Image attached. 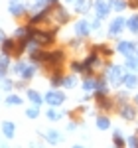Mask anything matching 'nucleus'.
Instances as JSON below:
<instances>
[{"instance_id":"f3484780","label":"nucleus","mask_w":138,"mask_h":148,"mask_svg":"<svg viewBox=\"0 0 138 148\" xmlns=\"http://www.w3.org/2000/svg\"><path fill=\"white\" fill-rule=\"evenodd\" d=\"M4 103H6V107H20V105H22V97H20V95L10 93V95H6Z\"/></svg>"},{"instance_id":"b1692460","label":"nucleus","mask_w":138,"mask_h":148,"mask_svg":"<svg viewBox=\"0 0 138 148\" xmlns=\"http://www.w3.org/2000/svg\"><path fill=\"white\" fill-rule=\"evenodd\" d=\"M97 128L99 130H109L111 128V119L109 116H99L97 119Z\"/></svg>"},{"instance_id":"f8f14e48","label":"nucleus","mask_w":138,"mask_h":148,"mask_svg":"<svg viewBox=\"0 0 138 148\" xmlns=\"http://www.w3.org/2000/svg\"><path fill=\"white\" fill-rule=\"evenodd\" d=\"M16 44H18V40L16 38H6L4 42H2V46H0V49H2V53H14L16 51Z\"/></svg>"},{"instance_id":"aec40b11","label":"nucleus","mask_w":138,"mask_h":148,"mask_svg":"<svg viewBox=\"0 0 138 148\" xmlns=\"http://www.w3.org/2000/svg\"><path fill=\"white\" fill-rule=\"evenodd\" d=\"M124 65H126L128 69H132V71H136V73H138V56H134V53L126 56V59H124Z\"/></svg>"},{"instance_id":"f704fd0d","label":"nucleus","mask_w":138,"mask_h":148,"mask_svg":"<svg viewBox=\"0 0 138 148\" xmlns=\"http://www.w3.org/2000/svg\"><path fill=\"white\" fill-rule=\"evenodd\" d=\"M67 128H69V130H75V128H77V125H75V123H69Z\"/></svg>"},{"instance_id":"39448f33","label":"nucleus","mask_w":138,"mask_h":148,"mask_svg":"<svg viewBox=\"0 0 138 148\" xmlns=\"http://www.w3.org/2000/svg\"><path fill=\"white\" fill-rule=\"evenodd\" d=\"M134 47H136V42H130V40H118L116 42V51H120L124 57L134 53Z\"/></svg>"},{"instance_id":"6e6552de","label":"nucleus","mask_w":138,"mask_h":148,"mask_svg":"<svg viewBox=\"0 0 138 148\" xmlns=\"http://www.w3.org/2000/svg\"><path fill=\"white\" fill-rule=\"evenodd\" d=\"M73 32H75V36H79V38H85V36L91 34V24L87 22V20H79V22L73 24Z\"/></svg>"},{"instance_id":"72a5a7b5","label":"nucleus","mask_w":138,"mask_h":148,"mask_svg":"<svg viewBox=\"0 0 138 148\" xmlns=\"http://www.w3.org/2000/svg\"><path fill=\"white\" fill-rule=\"evenodd\" d=\"M4 40H6V34H4V30L0 28V46H2V42H4Z\"/></svg>"},{"instance_id":"9b49d317","label":"nucleus","mask_w":138,"mask_h":148,"mask_svg":"<svg viewBox=\"0 0 138 148\" xmlns=\"http://www.w3.org/2000/svg\"><path fill=\"white\" fill-rule=\"evenodd\" d=\"M0 128H2V134L8 138V140H12V138L16 136V125H14L12 121H4Z\"/></svg>"},{"instance_id":"423d86ee","label":"nucleus","mask_w":138,"mask_h":148,"mask_svg":"<svg viewBox=\"0 0 138 148\" xmlns=\"http://www.w3.org/2000/svg\"><path fill=\"white\" fill-rule=\"evenodd\" d=\"M8 12H10L14 18H22L24 14H28V4L26 2H10Z\"/></svg>"},{"instance_id":"f03ea898","label":"nucleus","mask_w":138,"mask_h":148,"mask_svg":"<svg viewBox=\"0 0 138 148\" xmlns=\"http://www.w3.org/2000/svg\"><path fill=\"white\" fill-rule=\"evenodd\" d=\"M44 101H46L49 107H55V109H57V107H61V105L65 103V93L59 91L57 87H53L51 91H47L46 95H44Z\"/></svg>"},{"instance_id":"2eb2a0df","label":"nucleus","mask_w":138,"mask_h":148,"mask_svg":"<svg viewBox=\"0 0 138 148\" xmlns=\"http://www.w3.org/2000/svg\"><path fill=\"white\" fill-rule=\"evenodd\" d=\"M126 89H136L138 87V73H126V77H124V83H122Z\"/></svg>"},{"instance_id":"a211bd4d","label":"nucleus","mask_w":138,"mask_h":148,"mask_svg":"<svg viewBox=\"0 0 138 148\" xmlns=\"http://www.w3.org/2000/svg\"><path fill=\"white\" fill-rule=\"evenodd\" d=\"M46 116L51 121V123H55V121H59V119L65 116V111H55V107H51V109L46 113Z\"/></svg>"},{"instance_id":"5701e85b","label":"nucleus","mask_w":138,"mask_h":148,"mask_svg":"<svg viewBox=\"0 0 138 148\" xmlns=\"http://www.w3.org/2000/svg\"><path fill=\"white\" fill-rule=\"evenodd\" d=\"M89 4H91V0H75V2H73L75 12H79V14L87 12V6H89Z\"/></svg>"},{"instance_id":"0eeeda50","label":"nucleus","mask_w":138,"mask_h":148,"mask_svg":"<svg viewBox=\"0 0 138 148\" xmlns=\"http://www.w3.org/2000/svg\"><path fill=\"white\" fill-rule=\"evenodd\" d=\"M118 114L122 116V121H134L136 119V109H134V105L122 103L120 109H118Z\"/></svg>"},{"instance_id":"a878e982","label":"nucleus","mask_w":138,"mask_h":148,"mask_svg":"<svg viewBox=\"0 0 138 148\" xmlns=\"http://www.w3.org/2000/svg\"><path fill=\"white\" fill-rule=\"evenodd\" d=\"M14 87H16V83H14L12 79H6V77H4V79H0V89H2V91L10 93Z\"/></svg>"},{"instance_id":"f257e3e1","label":"nucleus","mask_w":138,"mask_h":148,"mask_svg":"<svg viewBox=\"0 0 138 148\" xmlns=\"http://www.w3.org/2000/svg\"><path fill=\"white\" fill-rule=\"evenodd\" d=\"M105 77L107 81L111 83V85H115V87H120L122 83H124V77H126V69L122 67V65H107L105 69Z\"/></svg>"},{"instance_id":"4468645a","label":"nucleus","mask_w":138,"mask_h":148,"mask_svg":"<svg viewBox=\"0 0 138 148\" xmlns=\"http://www.w3.org/2000/svg\"><path fill=\"white\" fill-rule=\"evenodd\" d=\"M26 97L32 105H42L44 103V95H40L36 89H26Z\"/></svg>"},{"instance_id":"412c9836","label":"nucleus","mask_w":138,"mask_h":148,"mask_svg":"<svg viewBox=\"0 0 138 148\" xmlns=\"http://www.w3.org/2000/svg\"><path fill=\"white\" fill-rule=\"evenodd\" d=\"M126 28L132 32V34H138V14L130 16V18L126 20Z\"/></svg>"},{"instance_id":"7c9ffc66","label":"nucleus","mask_w":138,"mask_h":148,"mask_svg":"<svg viewBox=\"0 0 138 148\" xmlns=\"http://www.w3.org/2000/svg\"><path fill=\"white\" fill-rule=\"evenodd\" d=\"M91 32H101V20H99V18L91 24Z\"/></svg>"},{"instance_id":"4c0bfd02","label":"nucleus","mask_w":138,"mask_h":148,"mask_svg":"<svg viewBox=\"0 0 138 148\" xmlns=\"http://www.w3.org/2000/svg\"><path fill=\"white\" fill-rule=\"evenodd\" d=\"M47 2H49V4H53V2H57V0H47Z\"/></svg>"},{"instance_id":"c85d7f7f","label":"nucleus","mask_w":138,"mask_h":148,"mask_svg":"<svg viewBox=\"0 0 138 148\" xmlns=\"http://www.w3.org/2000/svg\"><path fill=\"white\" fill-rule=\"evenodd\" d=\"M63 75H59V73H53L51 75V79H49V83H51V87H63Z\"/></svg>"},{"instance_id":"9d476101","label":"nucleus","mask_w":138,"mask_h":148,"mask_svg":"<svg viewBox=\"0 0 138 148\" xmlns=\"http://www.w3.org/2000/svg\"><path fill=\"white\" fill-rule=\"evenodd\" d=\"M36 73H38V63H26L22 69V73H20V79H26V81H30V79H34L36 77Z\"/></svg>"},{"instance_id":"58836bf2","label":"nucleus","mask_w":138,"mask_h":148,"mask_svg":"<svg viewBox=\"0 0 138 148\" xmlns=\"http://www.w3.org/2000/svg\"><path fill=\"white\" fill-rule=\"evenodd\" d=\"M10 2H24V0H10Z\"/></svg>"},{"instance_id":"c9c22d12","label":"nucleus","mask_w":138,"mask_h":148,"mask_svg":"<svg viewBox=\"0 0 138 148\" xmlns=\"http://www.w3.org/2000/svg\"><path fill=\"white\" fill-rule=\"evenodd\" d=\"M134 53L138 56V42H136V47H134Z\"/></svg>"},{"instance_id":"c756f323","label":"nucleus","mask_w":138,"mask_h":148,"mask_svg":"<svg viewBox=\"0 0 138 148\" xmlns=\"http://www.w3.org/2000/svg\"><path fill=\"white\" fill-rule=\"evenodd\" d=\"M122 134H120V130H115V144L116 146H122L124 144V138H120Z\"/></svg>"},{"instance_id":"473e14b6","label":"nucleus","mask_w":138,"mask_h":148,"mask_svg":"<svg viewBox=\"0 0 138 148\" xmlns=\"http://www.w3.org/2000/svg\"><path fill=\"white\" fill-rule=\"evenodd\" d=\"M128 144L130 146H138V136H130L128 138Z\"/></svg>"},{"instance_id":"6ab92c4d","label":"nucleus","mask_w":138,"mask_h":148,"mask_svg":"<svg viewBox=\"0 0 138 148\" xmlns=\"http://www.w3.org/2000/svg\"><path fill=\"white\" fill-rule=\"evenodd\" d=\"M46 140L49 144H57V142H61V132H57V130H46Z\"/></svg>"},{"instance_id":"ea45409f","label":"nucleus","mask_w":138,"mask_h":148,"mask_svg":"<svg viewBox=\"0 0 138 148\" xmlns=\"http://www.w3.org/2000/svg\"><path fill=\"white\" fill-rule=\"evenodd\" d=\"M67 2H69V4H73V2H75V0H67Z\"/></svg>"},{"instance_id":"2f4dec72","label":"nucleus","mask_w":138,"mask_h":148,"mask_svg":"<svg viewBox=\"0 0 138 148\" xmlns=\"http://www.w3.org/2000/svg\"><path fill=\"white\" fill-rule=\"evenodd\" d=\"M69 46L73 47V49H79V47L83 46V42H81V40H71V42H69Z\"/></svg>"},{"instance_id":"ddd939ff","label":"nucleus","mask_w":138,"mask_h":148,"mask_svg":"<svg viewBox=\"0 0 138 148\" xmlns=\"http://www.w3.org/2000/svg\"><path fill=\"white\" fill-rule=\"evenodd\" d=\"M8 69H10V56L2 53L0 56V79H4L8 75Z\"/></svg>"},{"instance_id":"1a4fd4ad","label":"nucleus","mask_w":138,"mask_h":148,"mask_svg":"<svg viewBox=\"0 0 138 148\" xmlns=\"http://www.w3.org/2000/svg\"><path fill=\"white\" fill-rule=\"evenodd\" d=\"M51 14H53V18H55L57 24H67L69 22V12L63 6H53L51 8Z\"/></svg>"},{"instance_id":"393cba45","label":"nucleus","mask_w":138,"mask_h":148,"mask_svg":"<svg viewBox=\"0 0 138 148\" xmlns=\"http://www.w3.org/2000/svg\"><path fill=\"white\" fill-rule=\"evenodd\" d=\"M75 85H77V77H75V73H69L67 77L63 79V87H65V89H73Z\"/></svg>"},{"instance_id":"bb28decb","label":"nucleus","mask_w":138,"mask_h":148,"mask_svg":"<svg viewBox=\"0 0 138 148\" xmlns=\"http://www.w3.org/2000/svg\"><path fill=\"white\" fill-rule=\"evenodd\" d=\"M26 116L32 119V121L38 119V116H40V105H32V107H28V109H26Z\"/></svg>"},{"instance_id":"cd10ccee","label":"nucleus","mask_w":138,"mask_h":148,"mask_svg":"<svg viewBox=\"0 0 138 148\" xmlns=\"http://www.w3.org/2000/svg\"><path fill=\"white\" fill-rule=\"evenodd\" d=\"M28 61H24V59H20V61H16L14 65H10V69H12V75H18L20 77V73H22V69H24V65H26Z\"/></svg>"},{"instance_id":"20e7f679","label":"nucleus","mask_w":138,"mask_h":148,"mask_svg":"<svg viewBox=\"0 0 138 148\" xmlns=\"http://www.w3.org/2000/svg\"><path fill=\"white\" fill-rule=\"evenodd\" d=\"M124 28H126V20H124L122 16H116L115 20L111 22V26H109V32H107V34L111 36V38H115V36H118L122 30H124Z\"/></svg>"},{"instance_id":"7ed1b4c3","label":"nucleus","mask_w":138,"mask_h":148,"mask_svg":"<svg viewBox=\"0 0 138 148\" xmlns=\"http://www.w3.org/2000/svg\"><path fill=\"white\" fill-rule=\"evenodd\" d=\"M93 4H95V16L99 20H105L111 14V10H113V6H111L109 0H93Z\"/></svg>"},{"instance_id":"4be33fe9","label":"nucleus","mask_w":138,"mask_h":148,"mask_svg":"<svg viewBox=\"0 0 138 148\" xmlns=\"http://www.w3.org/2000/svg\"><path fill=\"white\" fill-rule=\"evenodd\" d=\"M109 2H111V6H113L115 12H122V10H126V6H128L126 0H109Z\"/></svg>"},{"instance_id":"dca6fc26","label":"nucleus","mask_w":138,"mask_h":148,"mask_svg":"<svg viewBox=\"0 0 138 148\" xmlns=\"http://www.w3.org/2000/svg\"><path fill=\"white\" fill-rule=\"evenodd\" d=\"M97 85H99V79L87 77V79L83 81V91H85V93H95V91H97Z\"/></svg>"},{"instance_id":"e433bc0d","label":"nucleus","mask_w":138,"mask_h":148,"mask_svg":"<svg viewBox=\"0 0 138 148\" xmlns=\"http://www.w3.org/2000/svg\"><path fill=\"white\" fill-rule=\"evenodd\" d=\"M134 101H136V105H138V93H136V97H134Z\"/></svg>"}]
</instances>
